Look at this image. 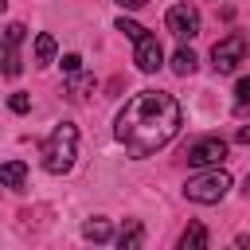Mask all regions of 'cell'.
<instances>
[{
  "mask_svg": "<svg viewBox=\"0 0 250 250\" xmlns=\"http://www.w3.org/2000/svg\"><path fill=\"white\" fill-rule=\"evenodd\" d=\"M246 105H250V78H238L234 82V109L242 113Z\"/></svg>",
  "mask_w": 250,
  "mask_h": 250,
  "instance_id": "cell-17",
  "label": "cell"
},
{
  "mask_svg": "<svg viewBox=\"0 0 250 250\" xmlns=\"http://www.w3.org/2000/svg\"><path fill=\"white\" fill-rule=\"evenodd\" d=\"M184 125V109L172 94L164 90H141L125 102V109L113 121V137L117 145H125L129 156H152L156 148H164Z\"/></svg>",
  "mask_w": 250,
  "mask_h": 250,
  "instance_id": "cell-1",
  "label": "cell"
},
{
  "mask_svg": "<svg viewBox=\"0 0 250 250\" xmlns=\"http://www.w3.org/2000/svg\"><path fill=\"white\" fill-rule=\"evenodd\" d=\"M117 31H121V35H125V39H133V43H137V39H141V35H148V31H145V27H141V23H137V20H125V16H121V20H117Z\"/></svg>",
  "mask_w": 250,
  "mask_h": 250,
  "instance_id": "cell-16",
  "label": "cell"
},
{
  "mask_svg": "<svg viewBox=\"0 0 250 250\" xmlns=\"http://www.w3.org/2000/svg\"><path fill=\"white\" fill-rule=\"evenodd\" d=\"M90 90H94V78H90V74H82V70H78V74H70L66 94H70L74 102H86V94H90Z\"/></svg>",
  "mask_w": 250,
  "mask_h": 250,
  "instance_id": "cell-15",
  "label": "cell"
},
{
  "mask_svg": "<svg viewBox=\"0 0 250 250\" xmlns=\"http://www.w3.org/2000/svg\"><path fill=\"white\" fill-rule=\"evenodd\" d=\"M195 62H199V59H195V51H191V47H180V51L172 55V70H176L180 78L195 74Z\"/></svg>",
  "mask_w": 250,
  "mask_h": 250,
  "instance_id": "cell-14",
  "label": "cell"
},
{
  "mask_svg": "<svg viewBox=\"0 0 250 250\" xmlns=\"http://www.w3.org/2000/svg\"><path fill=\"white\" fill-rule=\"evenodd\" d=\"M141 242H145V227H141L137 219H129V223H125V230L117 234V246H121V250H137Z\"/></svg>",
  "mask_w": 250,
  "mask_h": 250,
  "instance_id": "cell-11",
  "label": "cell"
},
{
  "mask_svg": "<svg viewBox=\"0 0 250 250\" xmlns=\"http://www.w3.org/2000/svg\"><path fill=\"white\" fill-rule=\"evenodd\" d=\"M246 191H250V176H246Z\"/></svg>",
  "mask_w": 250,
  "mask_h": 250,
  "instance_id": "cell-23",
  "label": "cell"
},
{
  "mask_svg": "<svg viewBox=\"0 0 250 250\" xmlns=\"http://www.w3.org/2000/svg\"><path fill=\"white\" fill-rule=\"evenodd\" d=\"M188 164L191 168H211V164H223L227 160V141L223 137H199L195 145H188Z\"/></svg>",
  "mask_w": 250,
  "mask_h": 250,
  "instance_id": "cell-5",
  "label": "cell"
},
{
  "mask_svg": "<svg viewBox=\"0 0 250 250\" xmlns=\"http://www.w3.org/2000/svg\"><path fill=\"white\" fill-rule=\"evenodd\" d=\"M164 27L176 35V39H191V35H199V12H195V4H172L168 8V16H164Z\"/></svg>",
  "mask_w": 250,
  "mask_h": 250,
  "instance_id": "cell-6",
  "label": "cell"
},
{
  "mask_svg": "<svg viewBox=\"0 0 250 250\" xmlns=\"http://www.w3.org/2000/svg\"><path fill=\"white\" fill-rule=\"evenodd\" d=\"M203 246H207V227L203 223H191L180 234V250H203Z\"/></svg>",
  "mask_w": 250,
  "mask_h": 250,
  "instance_id": "cell-12",
  "label": "cell"
},
{
  "mask_svg": "<svg viewBox=\"0 0 250 250\" xmlns=\"http://www.w3.org/2000/svg\"><path fill=\"white\" fill-rule=\"evenodd\" d=\"M8 105H12V113H27V109H31V98H27V94H12Z\"/></svg>",
  "mask_w": 250,
  "mask_h": 250,
  "instance_id": "cell-18",
  "label": "cell"
},
{
  "mask_svg": "<svg viewBox=\"0 0 250 250\" xmlns=\"http://www.w3.org/2000/svg\"><path fill=\"white\" fill-rule=\"evenodd\" d=\"M23 180H27V164H23V160H8V164H0V188L20 191Z\"/></svg>",
  "mask_w": 250,
  "mask_h": 250,
  "instance_id": "cell-9",
  "label": "cell"
},
{
  "mask_svg": "<svg viewBox=\"0 0 250 250\" xmlns=\"http://www.w3.org/2000/svg\"><path fill=\"white\" fill-rule=\"evenodd\" d=\"M62 70H66V74H78V70H82V59H78V55H62Z\"/></svg>",
  "mask_w": 250,
  "mask_h": 250,
  "instance_id": "cell-19",
  "label": "cell"
},
{
  "mask_svg": "<svg viewBox=\"0 0 250 250\" xmlns=\"http://www.w3.org/2000/svg\"><path fill=\"white\" fill-rule=\"evenodd\" d=\"M117 4H121V8H125V12H133V8H141V4H145V0H117Z\"/></svg>",
  "mask_w": 250,
  "mask_h": 250,
  "instance_id": "cell-21",
  "label": "cell"
},
{
  "mask_svg": "<svg viewBox=\"0 0 250 250\" xmlns=\"http://www.w3.org/2000/svg\"><path fill=\"white\" fill-rule=\"evenodd\" d=\"M109 234H113L109 219H86L82 223V238L86 242H109Z\"/></svg>",
  "mask_w": 250,
  "mask_h": 250,
  "instance_id": "cell-10",
  "label": "cell"
},
{
  "mask_svg": "<svg viewBox=\"0 0 250 250\" xmlns=\"http://www.w3.org/2000/svg\"><path fill=\"white\" fill-rule=\"evenodd\" d=\"M35 62L39 66H51L55 62V35H47V31L35 35Z\"/></svg>",
  "mask_w": 250,
  "mask_h": 250,
  "instance_id": "cell-13",
  "label": "cell"
},
{
  "mask_svg": "<svg viewBox=\"0 0 250 250\" xmlns=\"http://www.w3.org/2000/svg\"><path fill=\"white\" fill-rule=\"evenodd\" d=\"M23 35H27L23 23H8V27H4V74H8V78H20V70H23V62H20V43H23Z\"/></svg>",
  "mask_w": 250,
  "mask_h": 250,
  "instance_id": "cell-8",
  "label": "cell"
},
{
  "mask_svg": "<svg viewBox=\"0 0 250 250\" xmlns=\"http://www.w3.org/2000/svg\"><path fill=\"white\" fill-rule=\"evenodd\" d=\"M4 8H8V0H0V16H4Z\"/></svg>",
  "mask_w": 250,
  "mask_h": 250,
  "instance_id": "cell-22",
  "label": "cell"
},
{
  "mask_svg": "<svg viewBox=\"0 0 250 250\" xmlns=\"http://www.w3.org/2000/svg\"><path fill=\"white\" fill-rule=\"evenodd\" d=\"M133 62H137V70H145V74H156V70L164 66V47L156 43V35H141V39L133 43Z\"/></svg>",
  "mask_w": 250,
  "mask_h": 250,
  "instance_id": "cell-7",
  "label": "cell"
},
{
  "mask_svg": "<svg viewBox=\"0 0 250 250\" xmlns=\"http://www.w3.org/2000/svg\"><path fill=\"white\" fill-rule=\"evenodd\" d=\"M227 191H230V176H227L219 164H211V168L195 172V176L184 184V195H188L191 203H219Z\"/></svg>",
  "mask_w": 250,
  "mask_h": 250,
  "instance_id": "cell-3",
  "label": "cell"
},
{
  "mask_svg": "<svg viewBox=\"0 0 250 250\" xmlns=\"http://www.w3.org/2000/svg\"><path fill=\"white\" fill-rule=\"evenodd\" d=\"M242 59H246V35H242V31H230L227 39H219V43L211 47V66H215L219 74H230Z\"/></svg>",
  "mask_w": 250,
  "mask_h": 250,
  "instance_id": "cell-4",
  "label": "cell"
},
{
  "mask_svg": "<svg viewBox=\"0 0 250 250\" xmlns=\"http://www.w3.org/2000/svg\"><path fill=\"white\" fill-rule=\"evenodd\" d=\"M39 156H43V168H47L51 176L70 172V168H74V156H78V129H74L70 121L55 125L51 137L39 145Z\"/></svg>",
  "mask_w": 250,
  "mask_h": 250,
  "instance_id": "cell-2",
  "label": "cell"
},
{
  "mask_svg": "<svg viewBox=\"0 0 250 250\" xmlns=\"http://www.w3.org/2000/svg\"><path fill=\"white\" fill-rule=\"evenodd\" d=\"M234 141H238V145H250V129H246V125H242V129H238V133H234Z\"/></svg>",
  "mask_w": 250,
  "mask_h": 250,
  "instance_id": "cell-20",
  "label": "cell"
}]
</instances>
